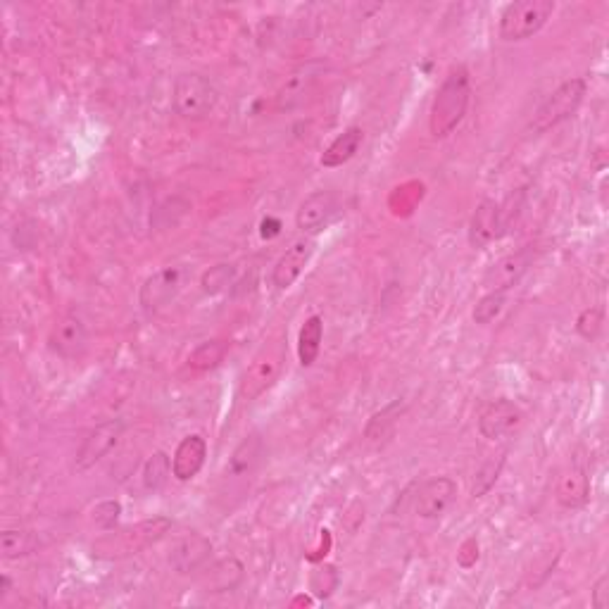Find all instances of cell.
<instances>
[{
	"label": "cell",
	"mask_w": 609,
	"mask_h": 609,
	"mask_svg": "<svg viewBox=\"0 0 609 609\" xmlns=\"http://www.w3.org/2000/svg\"><path fill=\"white\" fill-rule=\"evenodd\" d=\"M469 100H472V81L464 65L452 67L448 77L443 79L441 89L436 91L433 98L431 115H429V131L433 138H448L452 131L462 124L467 117Z\"/></svg>",
	"instance_id": "cell-1"
},
{
	"label": "cell",
	"mask_w": 609,
	"mask_h": 609,
	"mask_svg": "<svg viewBox=\"0 0 609 609\" xmlns=\"http://www.w3.org/2000/svg\"><path fill=\"white\" fill-rule=\"evenodd\" d=\"M169 529H172V519L167 517L143 519L138 524L108 531L93 543L91 550L98 560H124V557H134L138 552L148 550L150 545L162 541Z\"/></svg>",
	"instance_id": "cell-2"
},
{
	"label": "cell",
	"mask_w": 609,
	"mask_h": 609,
	"mask_svg": "<svg viewBox=\"0 0 609 609\" xmlns=\"http://www.w3.org/2000/svg\"><path fill=\"white\" fill-rule=\"evenodd\" d=\"M555 12V0H517L507 5L500 17V39L507 43H519L541 31Z\"/></svg>",
	"instance_id": "cell-3"
},
{
	"label": "cell",
	"mask_w": 609,
	"mask_h": 609,
	"mask_svg": "<svg viewBox=\"0 0 609 609\" xmlns=\"http://www.w3.org/2000/svg\"><path fill=\"white\" fill-rule=\"evenodd\" d=\"M586 93H588V81L583 77L567 79L564 84L557 86V89L543 100V105L536 110V115L531 119L533 134H545V131L555 129L557 124L567 122L569 117H574L576 110L581 108Z\"/></svg>",
	"instance_id": "cell-4"
},
{
	"label": "cell",
	"mask_w": 609,
	"mask_h": 609,
	"mask_svg": "<svg viewBox=\"0 0 609 609\" xmlns=\"http://www.w3.org/2000/svg\"><path fill=\"white\" fill-rule=\"evenodd\" d=\"M217 89L203 74H179L172 89V108L181 119H205L215 110Z\"/></svg>",
	"instance_id": "cell-5"
},
{
	"label": "cell",
	"mask_w": 609,
	"mask_h": 609,
	"mask_svg": "<svg viewBox=\"0 0 609 609\" xmlns=\"http://www.w3.org/2000/svg\"><path fill=\"white\" fill-rule=\"evenodd\" d=\"M184 284V269L181 267H165L153 276L143 281L141 293H138V303L143 310L158 312L162 307L172 303Z\"/></svg>",
	"instance_id": "cell-6"
},
{
	"label": "cell",
	"mask_w": 609,
	"mask_h": 609,
	"mask_svg": "<svg viewBox=\"0 0 609 609\" xmlns=\"http://www.w3.org/2000/svg\"><path fill=\"white\" fill-rule=\"evenodd\" d=\"M524 422V412H521L519 405H514L512 400H493L483 407L481 417H479V431L483 438L488 441H500V438L510 436Z\"/></svg>",
	"instance_id": "cell-7"
},
{
	"label": "cell",
	"mask_w": 609,
	"mask_h": 609,
	"mask_svg": "<svg viewBox=\"0 0 609 609\" xmlns=\"http://www.w3.org/2000/svg\"><path fill=\"white\" fill-rule=\"evenodd\" d=\"M457 498V483L450 476H433L424 481L414 498V510L422 519H438L450 510Z\"/></svg>",
	"instance_id": "cell-8"
},
{
	"label": "cell",
	"mask_w": 609,
	"mask_h": 609,
	"mask_svg": "<svg viewBox=\"0 0 609 609\" xmlns=\"http://www.w3.org/2000/svg\"><path fill=\"white\" fill-rule=\"evenodd\" d=\"M212 557V543L210 538H205L203 533H186V536H181L177 543L172 545V550H169V567H172L177 574L186 576L193 574V571L203 569L207 560Z\"/></svg>",
	"instance_id": "cell-9"
},
{
	"label": "cell",
	"mask_w": 609,
	"mask_h": 609,
	"mask_svg": "<svg viewBox=\"0 0 609 609\" xmlns=\"http://www.w3.org/2000/svg\"><path fill=\"white\" fill-rule=\"evenodd\" d=\"M122 433V419H110V422H103L98 424L96 429H91L77 452V469H91L93 464L103 460L105 455H110L112 448H117Z\"/></svg>",
	"instance_id": "cell-10"
},
{
	"label": "cell",
	"mask_w": 609,
	"mask_h": 609,
	"mask_svg": "<svg viewBox=\"0 0 609 609\" xmlns=\"http://www.w3.org/2000/svg\"><path fill=\"white\" fill-rule=\"evenodd\" d=\"M507 229L510 226H507L502 205L495 203V200H481L472 217V226H469V243L474 248H486L505 236Z\"/></svg>",
	"instance_id": "cell-11"
},
{
	"label": "cell",
	"mask_w": 609,
	"mask_h": 609,
	"mask_svg": "<svg viewBox=\"0 0 609 609\" xmlns=\"http://www.w3.org/2000/svg\"><path fill=\"white\" fill-rule=\"evenodd\" d=\"M312 255H315V241H312V238H300V241H295L274 265L272 284L279 288V291H288V288L300 279V274L305 272V267L310 265Z\"/></svg>",
	"instance_id": "cell-12"
},
{
	"label": "cell",
	"mask_w": 609,
	"mask_h": 609,
	"mask_svg": "<svg viewBox=\"0 0 609 609\" xmlns=\"http://www.w3.org/2000/svg\"><path fill=\"white\" fill-rule=\"evenodd\" d=\"M86 345H89V331H86V324L77 315L60 317L53 331H50V348L65 360L84 355Z\"/></svg>",
	"instance_id": "cell-13"
},
{
	"label": "cell",
	"mask_w": 609,
	"mask_h": 609,
	"mask_svg": "<svg viewBox=\"0 0 609 609\" xmlns=\"http://www.w3.org/2000/svg\"><path fill=\"white\" fill-rule=\"evenodd\" d=\"M533 260L531 250H517V253L505 255L502 260L488 269V274L483 276V286L488 291H510L514 284H519V279L529 272Z\"/></svg>",
	"instance_id": "cell-14"
},
{
	"label": "cell",
	"mask_w": 609,
	"mask_h": 609,
	"mask_svg": "<svg viewBox=\"0 0 609 609\" xmlns=\"http://www.w3.org/2000/svg\"><path fill=\"white\" fill-rule=\"evenodd\" d=\"M207 460V441L200 433H191L184 441L177 445L172 457V472L174 479L186 483L193 481L200 474V469L205 467Z\"/></svg>",
	"instance_id": "cell-15"
},
{
	"label": "cell",
	"mask_w": 609,
	"mask_h": 609,
	"mask_svg": "<svg viewBox=\"0 0 609 609\" xmlns=\"http://www.w3.org/2000/svg\"><path fill=\"white\" fill-rule=\"evenodd\" d=\"M336 212V196L331 191H315L307 196L298 207L295 224L303 234H317L329 224L331 215Z\"/></svg>",
	"instance_id": "cell-16"
},
{
	"label": "cell",
	"mask_w": 609,
	"mask_h": 609,
	"mask_svg": "<svg viewBox=\"0 0 609 609\" xmlns=\"http://www.w3.org/2000/svg\"><path fill=\"white\" fill-rule=\"evenodd\" d=\"M555 498L567 510H579L590 500V479L588 472L579 462H571L560 474L555 486Z\"/></svg>",
	"instance_id": "cell-17"
},
{
	"label": "cell",
	"mask_w": 609,
	"mask_h": 609,
	"mask_svg": "<svg viewBox=\"0 0 609 609\" xmlns=\"http://www.w3.org/2000/svg\"><path fill=\"white\" fill-rule=\"evenodd\" d=\"M322 65L319 62H307V65L298 67L291 77L286 79V84L281 86L279 96H276V105L279 110H291L298 103H303L307 93L315 89V84L322 77Z\"/></svg>",
	"instance_id": "cell-18"
},
{
	"label": "cell",
	"mask_w": 609,
	"mask_h": 609,
	"mask_svg": "<svg viewBox=\"0 0 609 609\" xmlns=\"http://www.w3.org/2000/svg\"><path fill=\"white\" fill-rule=\"evenodd\" d=\"M281 372V355L279 353H267L260 360L253 362V367L243 374L241 381V395L246 400L257 398L260 393H265L269 386L274 384L276 376Z\"/></svg>",
	"instance_id": "cell-19"
},
{
	"label": "cell",
	"mask_w": 609,
	"mask_h": 609,
	"mask_svg": "<svg viewBox=\"0 0 609 609\" xmlns=\"http://www.w3.org/2000/svg\"><path fill=\"white\" fill-rule=\"evenodd\" d=\"M243 564L236 560V557H226V560L212 564L207 569V574L203 576V590L210 595L217 593H231V590L238 588V583L243 581Z\"/></svg>",
	"instance_id": "cell-20"
},
{
	"label": "cell",
	"mask_w": 609,
	"mask_h": 609,
	"mask_svg": "<svg viewBox=\"0 0 609 609\" xmlns=\"http://www.w3.org/2000/svg\"><path fill=\"white\" fill-rule=\"evenodd\" d=\"M364 141V131L360 127H348L343 134H338L331 146L324 150L322 158H319V165L326 169H336L343 167L345 162H350L357 155Z\"/></svg>",
	"instance_id": "cell-21"
},
{
	"label": "cell",
	"mask_w": 609,
	"mask_h": 609,
	"mask_svg": "<svg viewBox=\"0 0 609 609\" xmlns=\"http://www.w3.org/2000/svg\"><path fill=\"white\" fill-rule=\"evenodd\" d=\"M322 338H324V319L312 315L305 319L303 329L298 334V360L303 367H312L322 353Z\"/></svg>",
	"instance_id": "cell-22"
},
{
	"label": "cell",
	"mask_w": 609,
	"mask_h": 609,
	"mask_svg": "<svg viewBox=\"0 0 609 609\" xmlns=\"http://www.w3.org/2000/svg\"><path fill=\"white\" fill-rule=\"evenodd\" d=\"M226 355H229V343L222 341V338L205 341L188 355V367L193 372H210V369H217L224 362Z\"/></svg>",
	"instance_id": "cell-23"
},
{
	"label": "cell",
	"mask_w": 609,
	"mask_h": 609,
	"mask_svg": "<svg viewBox=\"0 0 609 609\" xmlns=\"http://www.w3.org/2000/svg\"><path fill=\"white\" fill-rule=\"evenodd\" d=\"M169 476H174L172 472V460H169L167 452H153V455L148 457L146 467H143V488H146L148 493H158L162 488L167 486Z\"/></svg>",
	"instance_id": "cell-24"
},
{
	"label": "cell",
	"mask_w": 609,
	"mask_h": 609,
	"mask_svg": "<svg viewBox=\"0 0 609 609\" xmlns=\"http://www.w3.org/2000/svg\"><path fill=\"white\" fill-rule=\"evenodd\" d=\"M405 407L407 405L403 403V400H395V403L386 405L381 412H376L374 417L369 419L367 429H364V436H367L369 441H381V438H386L388 433L393 431V426L400 419V414L405 412Z\"/></svg>",
	"instance_id": "cell-25"
},
{
	"label": "cell",
	"mask_w": 609,
	"mask_h": 609,
	"mask_svg": "<svg viewBox=\"0 0 609 609\" xmlns=\"http://www.w3.org/2000/svg\"><path fill=\"white\" fill-rule=\"evenodd\" d=\"M505 460H507V450H502L498 457H488L486 462L481 464L479 472H476L474 476V486H472V495L474 498H483L491 488L495 486V481L500 479V472L502 467H505Z\"/></svg>",
	"instance_id": "cell-26"
},
{
	"label": "cell",
	"mask_w": 609,
	"mask_h": 609,
	"mask_svg": "<svg viewBox=\"0 0 609 609\" xmlns=\"http://www.w3.org/2000/svg\"><path fill=\"white\" fill-rule=\"evenodd\" d=\"M31 550H34V538L29 531L8 529L0 533V552L5 560H17V557L29 555Z\"/></svg>",
	"instance_id": "cell-27"
},
{
	"label": "cell",
	"mask_w": 609,
	"mask_h": 609,
	"mask_svg": "<svg viewBox=\"0 0 609 609\" xmlns=\"http://www.w3.org/2000/svg\"><path fill=\"white\" fill-rule=\"evenodd\" d=\"M234 279H236V267L234 265H215L203 274V279H200V286H203V293H207V295H219V293H224L231 284H234Z\"/></svg>",
	"instance_id": "cell-28"
},
{
	"label": "cell",
	"mask_w": 609,
	"mask_h": 609,
	"mask_svg": "<svg viewBox=\"0 0 609 609\" xmlns=\"http://www.w3.org/2000/svg\"><path fill=\"white\" fill-rule=\"evenodd\" d=\"M505 295H507L505 291H488L486 295H483V298L474 307V315H472L474 322L481 326L491 324L493 319L502 312V307H505Z\"/></svg>",
	"instance_id": "cell-29"
},
{
	"label": "cell",
	"mask_w": 609,
	"mask_h": 609,
	"mask_svg": "<svg viewBox=\"0 0 609 609\" xmlns=\"http://www.w3.org/2000/svg\"><path fill=\"white\" fill-rule=\"evenodd\" d=\"M257 455H260V438L250 436L248 441L241 443V448L234 452V457H231V472L234 474H246L250 467H253V462L257 460Z\"/></svg>",
	"instance_id": "cell-30"
},
{
	"label": "cell",
	"mask_w": 609,
	"mask_h": 609,
	"mask_svg": "<svg viewBox=\"0 0 609 609\" xmlns=\"http://www.w3.org/2000/svg\"><path fill=\"white\" fill-rule=\"evenodd\" d=\"M602 322H605L602 307H586L579 319H576V331H579V336L586 338V341H593V338H598L600 334Z\"/></svg>",
	"instance_id": "cell-31"
},
{
	"label": "cell",
	"mask_w": 609,
	"mask_h": 609,
	"mask_svg": "<svg viewBox=\"0 0 609 609\" xmlns=\"http://www.w3.org/2000/svg\"><path fill=\"white\" fill-rule=\"evenodd\" d=\"M119 514H122V505L115 500H108V502H100V505L93 510V517H96V521L103 529H112V526L117 524Z\"/></svg>",
	"instance_id": "cell-32"
},
{
	"label": "cell",
	"mask_w": 609,
	"mask_h": 609,
	"mask_svg": "<svg viewBox=\"0 0 609 609\" xmlns=\"http://www.w3.org/2000/svg\"><path fill=\"white\" fill-rule=\"evenodd\" d=\"M590 602H593L595 609H609V576H600L595 581L593 593H590Z\"/></svg>",
	"instance_id": "cell-33"
},
{
	"label": "cell",
	"mask_w": 609,
	"mask_h": 609,
	"mask_svg": "<svg viewBox=\"0 0 609 609\" xmlns=\"http://www.w3.org/2000/svg\"><path fill=\"white\" fill-rule=\"evenodd\" d=\"M279 231H281V224L276 222V219H265V222H262V236L265 238H274Z\"/></svg>",
	"instance_id": "cell-34"
},
{
	"label": "cell",
	"mask_w": 609,
	"mask_h": 609,
	"mask_svg": "<svg viewBox=\"0 0 609 609\" xmlns=\"http://www.w3.org/2000/svg\"><path fill=\"white\" fill-rule=\"evenodd\" d=\"M10 586H12V583H10L8 576H3V579H0V600H3L5 595L10 593Z\"/></svg>",
	"instance_id": "cell-35"
}]
</instances>
